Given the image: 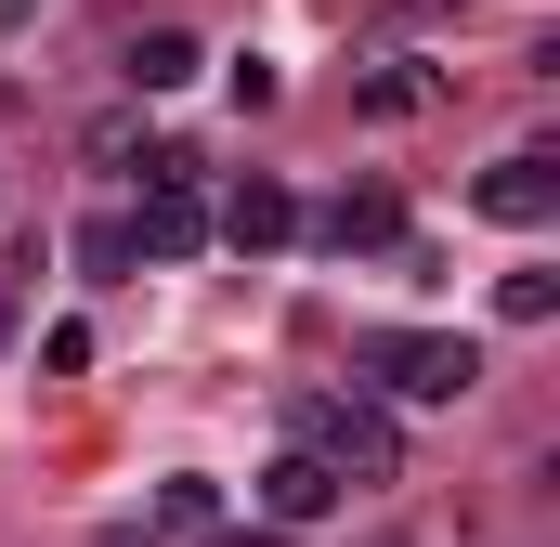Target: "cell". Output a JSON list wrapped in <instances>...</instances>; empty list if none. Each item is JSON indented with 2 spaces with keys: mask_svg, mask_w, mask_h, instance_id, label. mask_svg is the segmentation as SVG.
Segmentation results:
<instances>
[{
  "mask_svg": "<svg viewBox=\"0 0 560 547\" xmlns=\"http://www.w3.org/2000/svg\"><path fill=\"white\" fill-rule=\"evenodd\" d=\"M352 379L392 392V405H469V392H482V352L443 339V326H365V339H352Z\"/></svg>",
  "mask_w": 560,
  "mask_h": 547,
  "instance_id": "1",
  "label": "cell"
},
{
  "mask_svg": "<svg viewBox=\"0 0 560 547\" xmlns=\"http://www.w3.org/2000/svg\"><path fill=\"white\" fill-rule=\"evenodd\" d=\"M300 456H326L339 482H405V430L378 392H326V405H300Z\"/></svg>",
  "mask_w": 560,
  "mask_h": 547,
  "instance_id": "2",
  "label": "cell"
},
{
  "mask_svg": "<svg viewBox=\"0 0 560 547\" xmlns=\"http://www.w3.org/2000/svg\"><path fill=\"white\" fill-rule=\"evenodd\" d=\"M131 248L143 261H196L209 248V196H196V156H143V209H131Z\"/></svg>",
  "mask_w": 560,
  "mask_h": 547,
  "instance_id": "3",
  "label": "cell"
},
{
  "mask_svg": "<svg viewBox=\"0 0 560 547\" xmlns=\"http://www.w3.org/2000/svg\"><path fill=\"white\" fill-rule=\"evenodd\" d=\"M469 209H482V222H509V235H535V222H560V170L522 143V156H495V170L469 183Z\"/></svg>",
  "mask_w": 560,
  "mask_h": 547,
  "instance_id": "4",
  "label": "cell"
},
{
  "mask_svg": "<svg viewBox=\"0 0 560 547\" xmlns=\"http://www.w3.org/2000/svg\"><path fill=\"white\" fill-rule=\"evenodd\" d=\"M209 235H235V248H287V235H300V196H287L275 170H235V196L209 209Z\"/></svg>",
  "mask_w": 560,
  "mask_h": 547,
  "instance_id": "5",
  "label": "cell"
},
{
  "mask_svg": "<svg viewBox=\"0 0 560 547\" xmlns=\"http://www.w3.org/2000/svg\"><path fill=\"white\" fill-rule=\"evenodd\" d=\"M326 509H339V469L287 443L275 469H261V535H300V522H326Z\"/></svg>",
  "mask_w": 560,
  "mask_h": 547,
  "instance_id": "6",
  "label": "cell"
},
{
  "mask_svg": "<svg viewBox=\"0 0 560 547\" xmlns=\"http://www.w3.org/2000/svg\"><path fill=\"white\" fill-rule=\"evenodd\" d=\"M313 235H326L339 261H352V248H405V209H392L378 183H352V196H326V222H313Z\"/></svg>",
  "mask_w": 560,
  "mask_h": 547,
  "instance_id": "7",
  "label": "cell"
},
{
  "mask_svg": "<svg viewBox=\"0 0 560 547\" xmlns=\"http://www.w3.org/2000/svg\"><path fill=\"white\" fill-rule=\"evenodd\" d=\"M118 66H131V92H183V79H196L209 53H196V26H143V39L118 53Z\"/></svg>",
  "mask_w": 560,
  "mask_h": 547,
  "instance_id": "8",
  "label": "cell"
},
{
  "mask_svg": "<svg viewBox=\"0 0 560 547\" xmlns=\"http://www.w3.org/2000/svg\"><path fill=\"white\" fill-rule=\"evenodd\" d=\"M131 261H143V248H131V209H92V222H79V274H92V287H118Z\"/></svg>",
  "mask_w": 560,
  "mask_h": 547,
  "instance_id": "9",
  "label": "cell"
},
{
  "mask_svg": "<svg viewBox=\"0 0 560 547\" xmlns=\"http://www.w3.org/2000/svg\"><path fill=\"white\" fill-rule=\"evenodd\" d=\"M430 92H443L430 66H378V79H352V105H365V118H418Z\"/></svg>",
  "mask_w": 560,
  "mask_h": 547,
  "instance_id": "10",
  "label": "cell"
},
{
  "mask_svg": "<svg viewBox=\"0 0 560 547\" xmlns=\"http://www.w3.org/2000/svg\"><path fill=\"white\" fill-rule=\"evenodd\" d=\"M495 313H509V326H548V313H560V274H535V261H522L509 287H495Z\"/></svg>",
  "mask_w": 560,
  "mask_h": 547,
  "instance_id": "11",
  "label": "cell"
},
{
  "mask_svg": "<svg viewBox=\"0 0 560 547\" xmlns=\"http://www.w3.org/2000/svg\"><path fill=\"white\" fill-rule=\"evenodd\" d=\"M156 522H222V482H196V469H183V482H156Z\"/></svg>",
  "mask_w": 560,
  "mask_h": 547,
  "instance_id": "12",
  "label": "cell"
},
{
  "mask_svg": "<svg viewBox=\"0 0 560 547\" xmlns=\"http://www.w3.org/2000/svg\"><path fill=\"white\" fill-rule=\"evenodd\" d=\"M222 547H287V535H261V522H248V535H222Z\"/></svg>",
  "mask_w": 560,
  "mask_h": 547,
  "instance_id": "13",
  "label": "cell"
},
{
  "mask_svg": "<svg viewBox=\"0 0 560 547\" xmlns=\"http://www.w3.org/2000/svg\"><path fill=\"white\" fill-rule=\"evenodd\" d=\"M0 26H26V0H0Z\"/></svg>",
  "mask_w": 560,
  "mask_h": 547,
  "instance_id": "14",
  "label": "cell"
}]
</instances>
